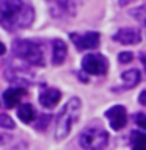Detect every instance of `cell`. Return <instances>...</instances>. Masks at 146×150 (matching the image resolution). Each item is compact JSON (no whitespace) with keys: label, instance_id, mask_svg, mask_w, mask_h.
Segmentation results:
<instances>
[{"label":"cell","instance_id":"cell-1","mask_svg":"<svg viewBox=\"0 0 146 150\" xmlns=\"http://www.w3.org/2000/svg\"><path fill=\"white\" fill-rule=\"evenodd\" d=\"M35 21V9L21 0H0V27L8 31L28 28Z\"/></svg>","mask_w":146,"mask_h":150},{"label":"cell","instance_id":"cell-2","mask_svg":"<svg viewBox=\"0 0 146 150\" xmlns=\"http://www.w3.org/2000/svg\"><path fill=\"white\" fill-rule=\"evenodd\" d=\"M13 55L19 61H24L28 66L33 67H41L46 64V55H44V45L39 41L33 39H14L11 45Z\"/></svg>","mask_w":146,"mask_h":150},{"label":"cell","instance_id":"cell-3","mask_svg":"<svg viewBox=\"0 0 146 150\" xmlns=\"http://www.w3.org/2000/svg\"><path fill=\"white\" fill-rule=\"evenodd\" d=\"M80 108H82V102L79 97H72L63 105V108L60 110V112L57 114L55 120V138L61 141L64 138H68V134L71 133L74 124L79 119L80 114Z\"/></svg>","mask_w":146,"mask_h":150},{"label":"cell","instance_id":"cell-4","mask_svg":"<svg viewBox=\"0 0 146 150\" xmlns=\"http://www.w3.org/2000/svg\"><path fill=\"white\" fill-rule=\"evenodd\" d=\"M108 141V131L99 125L87 127L79 136V144L83 150H105Z\"/></svg>","mask_w":146,"mask_h":150},{"label":"cell","instance_id":"cell-5","mask_svg":"<svg viewBox=\"0 0 146 150\" xmlns=\"http://www.w3.org/2000/svg\"><path fill=\"white\" fill-rule=\"evenodd\" d=\"M5 78L9 83L16 84V86L25 88L30 83H33L35 75L30 70V66L25 64L24 61H6L5 66Z\"/></svg>","mask_w":146,"mask_h":150},{"label":"cell","instance_id":"cell-6","mask_svg":"<svg viewBox=\"0 0 146 150\" xmlns=\"http://www.w3.org/2000/svg\"><path fill=\"white\" fill-rule=\"evenodd\" d=\"M82 69L88 75H105L108 70V61L101 53H87L82 58Z\"/></svg>","mask_w":146,"mask_h":150},{"label":"cell","instance_id":"cell-7","mask_svg":"<svg viewBox=\"0 0 146 150\" xmlns=\"http://www.w3.org/2000/svg\"><path fill=\"white\" fill-rule=\"evenodd\" d=\"M69 38L74 42L77 50H94L99 47V42H101V36L97 31H87L83 35L71 33Z\"/></svg>","mask_w":146,"mask_h":150},{"label":"cell","instance_id":"cell-8","mask_svg":"<svg viewBox=\"0 0 146 150\" xmlns=\"http://www.w3.org/2000/svg\"><path fill=\"white\" fill-rule=\"evenodd\" d=\"M105 117L110 122L112 130L115 131L122 130L127 124V111L122 105H113L112 108H108L105 111Z\"/></svg>","mask_w":146,"mask_h":150},{"label":"cell","instance_id":"cell-9","mask_svg":"<svg viewBox=\"0 0 146 150\" xmlns=\"http://www.w3.org/2000/svg\"><path fill=\"white\" fill-rule=\"evenodd\" d=\"M113 41L120 42L122 45H135L141 41V33H140L138 28H134V27L120 28V30L113 35Z\"/></svg>","mask_w":146,"mask_h":150},{"label":"cell","instance_id":"cell-10","mask_svg":"<svg viewBox=\"0 0 146 150\" xmlns=\"http://www.w3.org/2000/svg\"><path fill=\"white\" fill-rule=\"evenodd\" d=\"M61 98V92L55 88H44L39 91V103L46 110H52L58 105Z\"/></svg>","mask_w":146,"mask_h":150},{"label":"cell","instance_id":"cell-11","mask_svg":"<svg viewBox=\"0 0 146 150\" xmlns=\"http://www.w3.org/2000/svg\"><path fill=\"white\" fill-rule=\"evenodd\" d=\"M27 94V88L22 86H14V88H8L6 91H3V102L6 108H16L21 100L25 97Z\"/></svg>","mask_w":146,"mask_h":150},{"label":"cell","instance_id":"cell-12","mask_svg":"<svg viewBox=\"0 0 146 150\" xmlns=\"http://www.w3.org/2000/svg\"><path fill=\"white\" fill-rule=\"evenodd\" d=\"M75 13V5L72 2H54L50 3V14L55 19L72 17Z\"/></svg>","mask_w":146,"mask_h":150},{"label":"cell","instance_id":"cell-13","mask_svg":"<svg viewBox=\"0 0 146 150\" xmlns=\"http://www.w3.org/2000/svg\"><path fill=\"white\" fill-rule=\"evenodd\" d=\"M52 44V63L55 66L63 64V61L68 56V45L63 39H54Z\"/></svg>","mask_w":146,"mask_h":150},{"label":"cell","instance_id":"cell-14","mask_svg":"<svg viewBox=\"0 0 146 150\" xmlns=\"http://www.w3.org/2000/svg\"><path fill=\"white\" fill-rule=\"evenodd\" d=\"M121 80H122V89L135 88L137 84L140 83V80H141L140 70L138 69H129V70H126V72L121 74Z\"/></svg>","mask_w":146,"mask_h":150},{"label":"cell","instance_id":"cell-15","mask_svg":"<svg viewBox=\"0 0 146 150\" xmlns=\"http://www.w3.org/2000/svg\"><path fill=\"white\" fill-rule=\"evenodd\" d=\"M17 117L24 122V124H31V122L36 119V111H35V108H33V105H30V103L21 105L17 108Z\"/></svg>","mask_w":146,"mask_h":150},{"label":"cell","instance_id":"cell-16","mask_svg":"<svg viewBox=\"0 0 146 150\" xmlns=\"http://www.w3.org/2000/svg\"><path fill=\"white\" fill-rule=\"evenodd\" d=\"M130 147L132 150H146V131H140V130L132 131Z\"/></svg>","mask_w":146,"mask_h":150},{"label":"cell","instance_id":"cell-17","mask_svg":"<svg viewBox=\"0 0 146 150\" xmlns=\"http://www.w3.org/2000/svg\"><path fill=\"white\" fill-rule=\"evenodd\" d=\"M130 16L138 21L143 27H146V5H141V6H137L130 11Z\"/></svg>","mask_w":146,"mask_h":150},{"label":"cell","instance_id":"cell-18","mask_svg":"<svg viewBox=\"0 0 146 150\" xmlns=\"http://www.w3.org/2000/svg\"><path fill=\"white\" fill-rule=\"evenodd\" d=\"M14 120L9 117L6 112H2L0 114V128H5V130H14Z\"/></svg>","mask_w":146,"mask_h":150},{"label":"cell","instance_id":"cell-19","mask_svg":"<svg viewBox=\"0 0 146 150\" xmlns=\"http://www.w3.org/2000/svg\"><path fill=\"white\" fill-rule=\"evenodd\" d=\"M134 120L141 130L146 131V112H137V114L134 116Z\"/></svg>","mask_w":146,"mask_h":150},{"label":"cell","instance_id":"cell-20","mask_svg":"<svg viewBox=\"0 0 146 150\" xmlns=\"http://www.w3.org/2000/svg\"><path fill=\"white\" fill-rule=\"evenodd\" d=\"M50 114H42L41 117H39V120L36 122V128L38 130H44V128H47V125H49V122H50Z\"/></svg>","mask_w":146,"mask_h":150},{"label":"cell","instance_id":"cell-21","mask_svg":"<svg viewBox=\"0 0 146 150\" xmlns=\"http://www.w3.org/2000/svg\"><path fill=\"white\" fill-rule=\"evenodd\" d=\"M132 59H134V53H130V52H121V53L118 55V61H120L121 64H127V63H130Z\"/></svg>","mask_w":146,"mask_h":150},{"label":"cell","instance_id":"cell-22","mask_svg":"<svg viewBox=\"0 0 146 150\" xmlns=\"http://www.w3.org/2000/svg\"><path fill=\"white\" fill-rule=\"evenodd\" d=\"M11 141V136L6 134V133H0V145H5Z\"/></svg>","mask_w":146,"mask_h":150},{"label":"cell","instance_id":"cell-23","mask_svg":"<svg viewBox=\"0 0 146 150\" xmlns=\"http://www.w3.org/2000/svg\"><path fill=\"white\" fill-rule=\"evenodd\" d=\"M138 100H140V105H143V106H146V91H143V92L140 94Z\"/></svg>","mask_w":146,"mask_h":150},{"label":"cell","instance_id":"cell-24","mask_svg":"<svg viewBox=\"0 0 146 150\" xmlns=\"http://www.w3.org/2000/svg\"><path fill=\"white\" fill-rule=\"evenodd\" d=\"M140 59H141V63H143L145 69H146V53H141V55H140Z\"/></svg>","mask_w":146,"mask_h":150},{"label":"cell","instance_id":"cell-25","mask_svg":"<svg viewBox=\"0 0 146 150\" xmlns=\"http://www.w3.org/2000/svg\"><path fill=\"white\" fill-rule=\"evenodd\" d=\"M5 50H6V49H5V45L2 44V42H0V55H3V53H5Z\"/></svg>","mask_w":146,"mask_h":150}]
</instances>
